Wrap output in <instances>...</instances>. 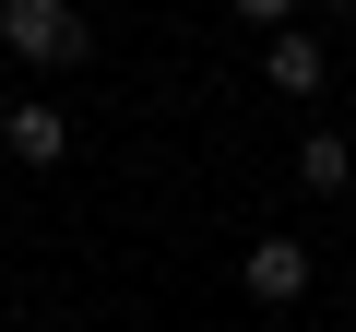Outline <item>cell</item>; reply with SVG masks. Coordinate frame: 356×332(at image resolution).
<instances>
[{"instance_id": "cell-3", "label": "cell", "mask_w": 356, "mask_h": 332, "mask_svg": "<svg viewBox=\"0 0 356 332\" xmlns=\"http://www.w3.org/2000/svg\"><path fill=\"white\" fill-rule=\"evenodd\" d=\"M0 142H13V166H60V154H72V119H60V107H13Z\"/></svg>"}, {"instance_id": "cell-8", "label": "cell", "mask_w": 356, "mask_h": 332, "mask_svg": "<svg viewBox=\"0 0 356 332\" xmlns=\"http://www.w3.org/2000/svg\"><path fill=\"white\" fill-rule=\"evenodd\" d=\"M48 332H60V320H48Z\"/></svg>"}, {"instance_id": "cell-5", "label": "cell", "mask_w": 356, "mask_h": 332, "mask_svg": "<svg viewBox=\"0 0 356 332\" xmlns=\"http://www.w3.org/2000/svg\"><path fill=\"white\" fill-rule=\"evenodd\" d=\"M297 179H309V190H344V179H356V142H344V131H309V142H297Z\"/></svg>"}, {"instance_id": "cell-7", "label": "cell", "mask_w": 356, "mask_h": 332, "mask_svg": "<svg viewBox=\"0 0 356 332\" xmlns=\"http://www.w3.org/2000/svg\"><path fill=\"white\" fill-rule=\"evenodd\" d=\"M332 13H356V0H332Z\"/></svg>"}, {"instance_id": "cell-4", "label": "cell", "mask_w": 356, "mask_h": 332, "mask_svg": "<svg viewBox=\"0 0 356 332\" xmlns=\"http://www.w3.org/2000/svg\"><path fill=\"white\" fill-rule=\"evenodd\" d=\"M261 83H273V95H309V83H321V48H309L297 24H273V48H261Z\"/></svg>"}, {"instance_id": "cell-6", "label": "cell", "mask_w": 356, "mask_h": 332, "mask_svg": "<svg viewBox=\"0 0 356 332\" xmlns=\"http://www.w3.org/2000/svg\"><path fill=\"white\" fill-rule=\"evenodd\" d=\"M238 13H250V24H285V13H297V0H238Z\"/></svg>"}, {"instance_id": "cell-2", "label": "cell", "mask_w": 356, "mask_h": 332, "mask_svg": "<svg viewBox=\"0 0 356 332\" xmlns=\"http://www.w3.org/2000/svg\"><path fill=\"white\" fill-rule=\"evenodd\" d=\"M238 285H250L261 308H285V297H309V249H297V238H261V249L238 261Z\"/></svg>"}, {"instance_id": "cell-1", "label": "cell", "mask_w": 356, "mask_h": 332, "mask_svg": "<svg viewBox=\"0 0 356 332\" xmlns=\"http://www.w3.org/2000/svg\"><path fill=\"white\" fill-rule=\"evenodd\" d=\"M0 48H13V60H36V72H72L95 36H83V13H72V0H0Z\"/></svg>"}]
</instances>
